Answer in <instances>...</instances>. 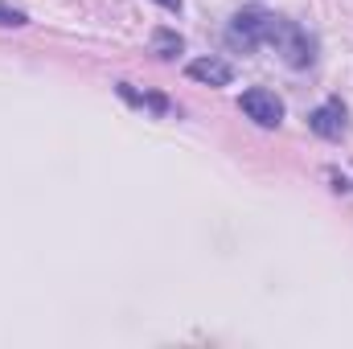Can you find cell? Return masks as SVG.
Returning <instances> with one entry per match:
<instances>
[{"label":"cell","mask_w":353,"mask_h":349,"mask_svg":"<svg viewBox=\"0 0 353 349\" xmlns=\"http://www.w3.org/2000/svg\"><path fill=\"white\" fill-rule=\"evenodd\" d=\"M119 94H123L128 103H136V107H148V111H157V115H169V111H173V103H169L165 94H148V90L140 94V90H132L128 83L119 87Z\"/></svg>","instance_id":"6"},{"label":"cell","mask_w":353,"mask_h":349,"mask_svg":"<svg viewBox=\"0 0 353 349\" xmlns=\"http://www.w3.org/2000/svg\"><path fill=\"white\" fill-rule=\"evenodd\" d=\"M0 25H12V29H17V25H25V12H21V8H12V4H4V0H0Z\"/></svg>","instance_id":"8"},{"label":"cell","mask_w":353,"mask_h":349,"mask_svg":"<svg viewBox=\"0 0 353 349\" xmlns=\"http://www.w3.org/2000/svg\"><path fill=\"white\" fill-rule=\"evenodd\" d=\"M152 50H157V58H176L185 50V41H181V33H173V29H157L152 33Z\"/></svg>","instance_id":"7"},{"label":"cell","mask_w":353,"mask_h":349,"mask_svg":"<svg viewBox=\"0 0 353 349\" xmlns=\"http://www.w3.org/2000/svg\"><path fill=\"white\" fill-rule=\"evenodd\" d=\"M267 46H271L288 66H296V70L312 66V58H316V41H312L300 25H292V21H283V17H275V29H271Z\"/></svg>","instance_id":"1"},{"label":"cell","mask_w":353,"mask_h":349,"mask_svg":"<svg viewBox=\"0 0 353 349\" xmlns=\"http://www.w3.org/2000/svg\"><path fill=\"white\" fill-rule=\"evenodd\" d=\"M157 4H161V8H169V12H181V4H185V0H157Z\"/></svg>","instance_id":"9"},{"label":"cell","mask_w":353,"mask_h":349,"mask_svg":"<svg viewBox=\"0 0 353 349\" xmlns=\"http://www.w3.org/2000/svg\"><path fill=\"white\" fill-rule=\"evenodd\" d=\"M239 107H243V111H247V119H255L259 128H279V119H283V99H279L275 90H267V87L243 90Z\"/></svg>","instance_id":"3"},{"label":"cell","mask_w":353,"mask_h":349,"mask_svg":"<svg viewBox=\"0 0 353 349\" xmlns=\"http://www.w3.org/2000/svg\"><path fill=\"white\" fill-rule=\"evenodd\" d=\"M308 128H312L321 140H341V132H345V103H341V99L321 103V107L308 115Z\"/></svg>","instance_id":"4"},{"label":"cell","mask_w":353,"mask_h":349,"mask_svg":"<svg viewBox=\"0 0 353 349\" xmlns=\"http://www.w3.org/2000/svg\"><path fill=\"white\" fill-rule=\"evenodd\" d=\"M271 29H275V17H271V12H263V8H243V12H234L226 37H230V46H239V50H255V46H267Z\"/></svg>","instance_id":"2"},{"label":"cell","mask_w":353,"mask_h":349,"mask_svg":"<svg viewBox=\"0 0 353 349\" xmlns=\"http://www.w3.org/2000/svg\"><path fill=\"white\" fill-rule=\"evenodd\" d=\"M189 79H197L205 87H230L234 83V66L222 62V58H197V62H189Z\"/></svg>","instance_id":"5"}]
</instances>
